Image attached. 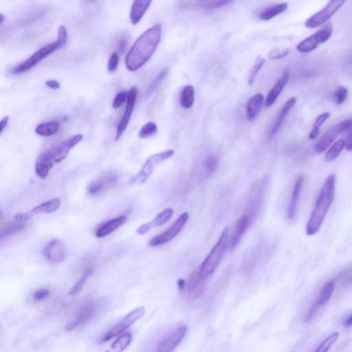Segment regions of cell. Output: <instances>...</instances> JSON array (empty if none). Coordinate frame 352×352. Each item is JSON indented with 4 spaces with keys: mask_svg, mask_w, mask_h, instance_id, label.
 Returning a JSON list of instances; mask_svg holds the SVG:
<instances>
[{
    "mask_svg": "<svg viewBox=\"0 0 352 352\" xmlns=\"http://www.w3.org/2000/svg\"><path fill=\"white\" fill-rule=\"evenodd\" d=\"M161 37L162 26L157 23L138 38L125 58L126 67L129 71H137L150 59Z\"/></svg>",
    "mask_w": 352,
    "mask_h": 352,
    "instance_id": "6da1fadb",
    "label": "cell"
},
{
    "mask_svg": "<svg viewBox=\"0 0 352 352\" xmlns=\"http://www.w3.org/2000/svg\"><path fill=\"white\" fill-rule=\"evenodd\" d=\"M336 176L332 173L327 178L316 200L315 208L306 225V234L314 235L320 229L335 199Z\"/></svg>",
    "mask_w": 352,
    "mask_h": 352,
    "instance_id": "7a4b0ae2",
    "label": "cell"
},
{
    "mask_svg": "<svg viewBox=\"0 0 352 352\" xmlns=\"http://www.w3.org/2000/svg\"><path fill=\"white\" fill-rule=\"evenodd\" d=\"M83 138L84 136L81 134L70 137L40 155L35 164V171L38 176L46 179L54 165L66 159L72 148L78 144Z\"/></svg>",
    "mask_w": 352,
    "mask_h": 352,
    "instance_id": "3957f363",
    "label": "cell"
},
{
    "mask_svg": "<svg viewBox=\"0 0 352 352\" xmlns=\"http://www.w3.org/2000/svg\"><path fill=\"white\" fill-rule=\"evenodd\" d=\"M228 237L229 229L226 227L222 233L218 242L214 245L210 253L198 270V274L202 281H205L206 279H208L219 265L228 245Z\"/></svg>",
    "mask_w": 352,
    "mask_h": 352,
    "instance_id": "277c9868",
    "label": "cell"
},
{
    "mask_svg": "<svg viewBox=\"0 0 352 352\" xmlns=\"http://www.w3.org/2000/svg\"><path fill=\"white\" fill-rule=\"evenodd\" d=\"M144 312H145V308L144 307H140V308H136V309L129 312L120 322L112 327L104 335L101 336L100 339H99V342H106L114 337L120 335L122 332L127 330L130 326L135 324L137 321H138L142 316H144Z\"/></svg>",
    "mask_w": 352,
    "mask_h": 352,
    "instance_id": "5b68a950",
    "label": "cell"
},
{
    "mask_svg": "<svg viewBox=\"0 0 352 352\" xmlns=\"http://www.w3.org/2000/svg\"><path fill=\"white\" fill-rule=\"evenodd\" d=\"M58 48H59L57 42L50 43L49 44L43 46L26 61L14 67L13 69L11 70V74L14 75H19L29 71V70L35 68L45 58L53 53Z\"/></svg>",
    "mask_w": 352,
    "mask_h": 352,
    "instance_id": "8992f818",
    "label": "cell"
},
{
    "mask_svg": "<svg viewBox=\"0 0 352 352\" xmlns=\"http://www.w3.org/2000/svg\"><path fill=\"white\" fill-rule=\"evenodd\" d=\"M352 129V119L343 120L342 122L335 124L330 129L327 130L326 133L323 135L320 140L317 142L315 145V151L317 153H323L329 148L332 142L341 133L349 131Z\"/></svg>",
    "mask_w": 352,
    "mask_h": 352,
    "instance_id": "52a82bcc",
    "label": "cell"
},
{
    "mask_svg": "<svg viewBox=\"0 0 352 352\" xmlns=\"http://www.w3.org/2000/svg\"><path fill=\"white\" fill-rule=\"evenodd\" d=\"M118 176L113 171H106L90 182L88 194L91 196H99L113 189L118 182Z\"/></svg>",
    "mask_w": 352,
    "mask_h": 352,
    "instance_id": "ba28073f",
    "label": "cell"
},
{
    "mask_svg": "<svg viewBox=\"0 0 352 352\" xmlns=\"http://www.w3.org/2000/svg\"><path fill=\"white\" fill-rule=\"evenodd\" d=\"M346 2L344 0H333L329 1L324 8L310 17L305 23V26L307 28L313 29L324 24L334 14L337 13Z\"/></svg>",
    "mask_w": 352,
    "mask_h": 352,
    "instance_id": "9c48e42d",
    "label": "cell"
},
{
    "mask_svg": "<svg viewBox=\"0 0 352 352\" xmlns=\"http://www.w3.org/2000/svg\"><path fill=\"white\" fill-rule=\"evenodd\" d=\"M188 219H189L188 213L185 212L180 215L179 218L169 229L151 239L149 243V246L158 247L169 242L182 231V228L187 223Z\"/></svg>",
    "mask_w": 352,
    "mask_h": 352,
    "instance_id": "30bf717a",
    "label": "cell"
},
{
    "mask_svg": "<svg viewBox=\"0 0 352 352\" xmlns=\"http://www.w3.org/2000/svg\"><path fill=\"white\" fill-rule=\"evenodd\" d=\"M332 34L331 25H326L324 28L316 32L315 35L307 38L299 43L297 46L298 51L303 53H308L315 50L321 43L329 40Z\"/></svg>",
    "mask_w": 352,
    "mask_h": 352,
    "instance_id": "8fae6325",
    "label": "cell"
},
{
    "mask_svg": "<svg viewBox=\"0 0 352 352\" xmlns=\"http://www.w3.org/2000/svg\"><path fill=\"white\" fill-rule=\"evenodd\" d=\"M99 308H100V303L98 301H92L87 303L81 308L78 314L74 318L73 320L66 325L65 329L66 331L70 332L79 326L87 324L97 315Z\"/></svg>",
    "mask_w": 352,
    "mask_h": 352,
    "instance_id": "7c38bea8",
    "label": "cell"
},
{
    "mask_svg": "<svg viewBox=\"0 0 352 352\" xmlns=\"http://www.w3.org/2000/svg\"><path fill=\"white\" fill-rule=\"evenodd\" d=\"M138 93V90L136 87H132L129 90L125 111H124L121 120L119 122L117 133H116V141H118L121 138L122 135H123L124 131H125L126 129L128 127V124H129L130 120H131V115H132L133 109H134L135 104H136Z\"/></svg>",
    "mask_w": 352,
    "mask_h": 352,
    "instance_id": "4fadbf2b",
    "label": "cell"
},
{
    "mask_svg": "<svg viewBox=\"0 0 352 352\" xmlns=\"http://www.w3.org/2000/svg\"><path fill=\"white\" fill-rule=\"evenodd\" d=\"M187 332V327L183 325L177 328L176 331L166 337L158 345L156 352H173L185 338Z\"/></svg>",
    "mask_w": 352,
    "mask_h": 352,
    "instance_id": "5bb4252c",
    "label": "cell"
},
{
    "mask_svg": "<svg viewBox=\"0 0 352 352\" xmlns=\"http://www.w3.org/2000/svg\"><path fill=\"white\" fill-rule=\"evenodd\" d=\"M43 256L49 262L59 263L64 261L66 255L64 243L59 239H52L43 249Z\"/></svg>",
    "mask_w": 352,
    "mask_h": 352,
    "instance_id": "9a60e30c",
    "label": "cell"
},
{
    "mask_svg": "<svg viewBox=\"0 0 352 352\" xmlns=\"http://www.w3.org/2000/svg\"><path fill=\"white\" fill-rule=\"evenodd\" d=\"M296 102H297V99H296L295 97H291L283 105L282 108H281L277 117H276L274 123L272 124L271 128H270V131H269V138H274L279 132L283 122H284L285 119L287 117V115L290 113V110L295 106Z\"/></svg>",
    "mask_w": 352,
    "mask_h": 352,
    "instance_id": "2e32d148",
    "label": "cell"
},
{
    "mask_svg": "<svg viewBox=\"0 0 352 352\" xmlns=\"http://www.w3.org/2000/svg\"><path fill=\"white\" fill-rule=\"evenodd\" d=\"M290 73L288 70H286L283 75L281 76V78L277 81L274 86L272 87L271 90H270V93H268V96H267L266 101H265V105H266V108L271 107L272 105L276 102L278 97H279L281 92L284 89L285 87H286L287 84H288L289 79H290Z\"/></svg>",
    "mask_w": 352,
    "mask_h": 352,
    "instance_id": "e0dca14e",
    "label": "cell"
},
{
    "mask_svg": "<svg viewBox=\"0 0 352 352\" xmlns=\"http://www.w3.org/2000/svg\"><path fill=\"white\" fill-rule=\"evenodd\" d=\"M249 222H250V217L246 214L243 215L237 220L236 223L235 229L234 233L231 238L230 244H229L231 250H234L239 244L243 234L248 229Z\"/></svg>",
    "mask_w": 352,
    "mask_h": 352,
    "instance_id": "ac0fdd59",
    "label": "cell"
},
{
    "mask_svg": "<svg viewBox=\"0 0 352 352\" xmlns=\"http://www.w3.org/2000/svg\"><path fill=\"white\" fill-rule=\"evenodd\" d=\"M127 220V217L125 216H120L106 222L96 231V237L103 238L109 235L119 227L123 225Z\"/></svg>",
    "mask_w": 352,
    "mask_h": 352,
    "instance_id": "d6986e66",
    "label": "cell"
},
{
    "mask_svg": "<svg viewBox=\"0 0 352 352\" xmlns=\"http://www.w3.org/2000/svg\"><path fill=\"white\" fill-rule=\"evenodd\" d=\"M303 184V176L302 175H299L296 180L295 185H294L291 200H290V204L288 205V218L290 220L295 218L296 214H297L298 202H299V197H300Z\"/></svg>",
    "mask_w": 352,
    "mask_h": 352,
    "instance_id": "ffe728a7",
    "label": "cell"
},
{
    "mask_svg": "<svg viewBox=\"0 0 352 352\" xmlns=\"http://www.w3.org/2000/svg\"><path fill=\"white\" fill-rule=\"evenodd\" d=\"M151 3L152 1L145 0H136L133 2L130 13V20L133 25H137L141 21Z\"/></svg>",
    "mask_w": 352,
    "mask_h": 352,
    "instance_id": "44dd1931",
    "label": "cell"
},
{
    "mask_svg": "<svg viewBox=\"0 0 352 352\" xmlns=\"http://www.w3.org/2000/svg\"><path fill=\"white\" fill-rule=\"evenodd\" d=\"M156 165H157L156 162L153 161L151 157H149L140 171L130 180V184L140 185L147 182L152 174L153 169Z\"/></svg>",
    "mask_w": 352,
    "mask_h": 352,
    "instance_id": "7402d4cb",
    "label": "cell"
},
{
    "mask_svg": "<svg viewBox=\"0 0 352 352\" xmlns=\"http://www.w3.org/2000/svg\"><path fill=\"white\" fill-rule=\"evenodd\" d=\"M264 103V97L262 94L257 93L249 99L247 104V116L250 120L257 118Z\"/></svg>",
    "mask_w": 352,
    "mask_h": 352,
    "instance_id": "603a6c76",
    "label": "cell"
},
{
    "mask_svg": "<svg viewBox=\"0 0 352 352\" xmlns=\"http://www.w3.org/2000/svg\"><path fill=\"white\" fill-rule=\"evenodd\" d=\"M60 127V123L58 121L43 122L38 124L35 128V132L40 136L50 137L57 134Z\"/></svg>",
    "mask_w": 352,
    "mask_h": 352,
    "instance_id": "cb8c5ba5",
    "label": "cell"
},
{
    "mask_svg": "<svg viewBox=\"0 0 352 352\" xmlns=\"http://www.w3.org/2000/svg\"><path fill=\"white\" fill-rule=\"evenodd\" d=\"M335 286L336 282L334 279L328 281L324 285V287L321 289L317 301H316L315 305L318 308H319L321 306H324L329 301L330 298L333 295L334 291H335Z\"/></svg>",
    "mask_w": 352,
    "mask_h": 352,
    "instance_id": "d4e9b609",
    "label": "cell"
},
{
    "mask_svg": "<svg viewBox=\"0 0 352 352\" xmlns=\"http://www.w3.org/2000/svg\"><path fill=\"white\" fill-rule=\"evenodd\" d=\"M288 8V3L284 2L274 5V6L268 7V8L263 10L262 12H261V13L259 14V17L261 20L269 21L272 19V18L277 17L279 14L286 11Z\"/></svg>",
    "mask_w": 352,
    "mask_h": 352,
    "instance_id": "484cf974",
    "label": "cell"
},
{
    "mask_svg": "<svg viewBox=\"0 0 352 352\" xmlns=\"http://www.w3.org/2000/svg\"><path fill=\"white\" fill-rule=\"evenodd\" d=\"M61 200L59 198H55L48 200V201L43 202L40 205H37L31 211L32 214H51L52 212L57 211L61 207Z\"/></svg>",
    "mask_w": 352,
    "mask_h": 352,
    "instance_id": "4316f807",
    "label": "cell"
},
{
    "mask_svg": "<svg viewBox=\"0 0 352 352\" xmlns=\"http://www.w3.org/2000/svg\"><path fill=\"white\" fill-rule=\"evenodd\" d=\"M195 102V90L194 86L187 85L184 87L180 92V106L185 109H189L192 107Z\"/></svg>",
    "mask_w": 352,
    "mask_h": 352,
    "instance_id": "83f0119b",
    "label": "cell"
},
{
    "mask_svg": "<svg viewBox=\"0 0 352 352\" xmlns=\"http://www.w3.org/2000/svg\"><path fill=\"white\" fill-rule=\"evenodd\" d=\"M345 147H346V141H345L344 139H340V140H337V142L332 144L329 150L327 151L326 156H325V159H326V161H333L336 158H338Z\"/></svg>",
    "mask_w": 352,
    "mask_h": 352,
    "instance_id": "f1b7e54d",
    "label": "cell"
},
{
    "mask_svg": "<svg viewBox=\"0 0 352 352\" xmlns=\"http://www.w3.org/2000/svg\"><path fill=\"white\" fill-rule=\"evenodd\" d=\"M26 222L19 221L14 219L12 223L8 224L5 228L1 229V237H8L16 233L22 231L26 227Z\"/></svg>",
    "mask_w": 352,
    "mask_h": 352,
    "instance_id": "f546056e",
    "label": "cell"
},
{
    "mask_svg": "<svg viewBox=\"0 0 352 352\" xmlns=\"http://www.w3.org/2000/svg\"><path fill=\"white\" fill-rule=\"evenodd\" d=\"M93 269H87L84 274H83L80 279H79V280L75 283V286L70 289L69 291V295L73 296L78 294L79 292L82 290L83 288H84L85 284H86V281L90 279V277L93 275Z\"/></svg>",
    "mask_w": 352,
    "mask_h": 352,
    "instance_id": "4dcf8cb0",
    "label": "cell"
},
{
    "mask_svg": "<svg viewBox=\"0 0 352 352\" xmlns=\"http://www.w3.org/2000/svg\"><path fill=\"white\" fill-rule=\"evenodd\" d=\"M330 113H324L319 115L316 119L315 123H314L313 129L309 135L310 140H315L319 136V131H320L321 126L326 122V120L329 118Z\"/></svg>",
    "mask_w": 352,
    "mask_h": 352,
    "instance_id": "1f68e13d",
    "label": "cell"
},
{
    "mask_svg": "<svg viewBox=\"0 0 352 352\" xmlns=\"http://www.w3.org/2000/svg\"><path fill=\"white\" fill-rule=\"evenodd\" d=\"M339 337L338 332H334L331 334L318 347L315 352H328L332 346L337 342Z\"/></svg>",
    "mask_w": 352,
    "mask_h": 352,
    "instance_id": "d6a6232c",
    "label": "cell"
},
{
    "mask_svg": "<svg viewBox=\"0 0 352 352\" xmlns=\"http://www.w3.org/2000/svg\"><path fill=\"white\" fill-rule=\"evenodd\" d=\"M173 214V210L171 208H168L160 212V214L158 215L154 218V220H152V223L154 227H158V226L163 225L164 224L167 223L171 219V217H172Z\"/></svg>",
    "mask_w": 352,
    "mask_h": 352,
    "instance_id": "836d02e7",
    "label": "cell"
},
{
    "mask_svg": "<svg viewBox=\"0 0 352 352\" xmlns=\"http://www.w3.org/2000/svg\"><path fill=\"white\" fill-rule=\"evenodd\" d=\"M158 131V127L154 122H149L144 124L139 132V137L141 138H147L156 134Z\"/></svg>",
    "mask_w": 352,
    "mask_h": 352,
    "instance_id": "e575fe53",
    "label": "cell"
},
{
    "mask_svg": "<svg viewBox=\"0 0 352 352\" xmlns=\"http://www.w3.org/2000/svg\"><path fill=\"white\" fill-rule=\"evenodd\" d=\"M167 68H165V69L162 70L161 71L159 72L158 75L155 77V79H153L152 82H151V84L149 85V88H148L147 91V95H150L151 94H152L153 92L156 90V88H158L159 85L161 84L162 81L165 79L166 77H167Z\"/></svg>",
    "mask_w": 352,
    "mask_h": 352,
    "instance_id": "d590c367",
    "label": "cell"
},
{
    "mask_svg": "<svg viewBox=\"0 0 352 352\" xmlns=\"http://www.w3.org/2000/svg\"><path fill=\"white\" fill-rule=\"evenodd\" d=\"M266 60L264 59H261V57H259L256 61L255 64H254L253 67L251 70H250V75L248 77V84L252 85L254 84V81H255L256 77L259 73L260 70L263 68V65H264Z\"/></svg>",
    "mask_w": 352,
    "mask_h": 352,
    "instance_id": "8d00e7d4",
    "label": "cell"
},
{
    "mask_svg": "<svg viewBox=\"0 0 352 352\" xmlns=\"http://www.w3.org/2000/svg\"><path fill=\"white\" fill-rule=\"evenodd\" d=\"M199 3H201L202 7L207 9V10H214V9L222 8V7L227 6L229 3H232V1H228V0H223V1H200Z\"/></svg>",
    "mask_w": 352,
    "mask_h": 352,
    "instance_id": "74e56055",
    "label": "cell"
},
{
    "mask_svg": "<svg viewBox=\"0 0 352 352\" xmlns=\"http://www.w3.org/2000/svg\"><path fill=\"white\" fill-rule=\"evenodd\" d=\"M348 96V90L344 86H339L334 93L335 103L338 105L344 104Z\"/></svg>",
    "mask_w": 352,
    "mask_h": 352,
    "instance_id": "f35d334b",
    "label": "cell"
},
{
    "mask_svg": "<svg viewBox=\"0 0 352 352\" xmlns=\"http://www.w3.org/2000/svg\"><path fill=\"white\" fill-rule=\"evenodd\" d=\"M68 32H67L66 27L61 25L58 30L57 40L56 41L59 48H63L66 46L67 42H68Z\"/></svg>",
    "mask_w": 352,
    "mask_h": 352,
    "instance_id": "ab89813d",
    "label": "cell"
},
{
    "mask_svg": "<svg viewBox=\"0 0 352 352\" xmlns=\"http://www.w3.org/2000/svg\"><path fill=\"white\" fill-rule=\"evenodd\" d=\"M203 281L202 280L201 278L200 277L198 271L197 270L191 276V278L189 279V283H188V290L190 292H194L196 289L199 288L200 285Z\"/></svg>",
    "mask_w": 352,
    "mask_h": 352,
    "instance_id": "60d3db41",
    "label": "cell"
},
{
    "mask_svg": "<svg viewBox=\"0 0 352 352\" xmlns=\"http://www.w3.org/2000/svg\"><path fill=\"white\" fill-rule=\"evenodd\" d=\"M128 96H129V92L121 91L117 94L114 99L113 102V107L114 108H119L121 107L122 105L127 101Z\"/></svg>",
    "mask_w": 352,
    "mask_h": 352,
    "instance_id": "b9f144b4",
    "label": "cell"
},
{
    "mask_svg": "<svg viewBox=\"0 0 352 352\" xmlns=\"http://www.w3.org/2000/svg\"><path fill=\"white\" fill-rule=\"evenodd\" d=\"M50 291L48 288H41L32 294V298L36 302H40L49 297Z\"/></svg>",
    "mask_w": 352,
    "mask_h": 352,
    "instance_id": "7bdbcfd3",
    "label": "cell"
},
{
    "mask_svg": "<svg viewBox=\"0 0 352 352\" xmlns=\"http://www.w3.org/2000/svg\"><path fill=\"white\" fill-rule=\"evenodd\" d=\"M173 155H174V151L170 149V150L163 151V152H160L153 155V156H151V158H152L153 161L156 162V164H158L160 163V162L165 161V160H167V159L171 158Z\"/></svg>",
    "mask_w": 352,
    "mask_h": 352,
    "instance_id": "ee69618b",
    "label": "cell"
},
{
    "mask_svg": "<svg viewBox=\"0 0 352 352\" xmlns=\"http://www.w3.org/2000/svg\"><path fill=\"white\" fill-rule=\"evenodd\" d=\"M218 164V159L215 156H209L205 161V168L207 172L211 174L216 171Z\"/></svg>",
    "mask_w": 352,
    "mask_h": 352,
    "instance_id": "f6af8a7d",
    "label": "cell"
},
{
    "mask_svg": "<svg viewBox=\"0 0 352 352\" xmlns=\"http://www.w3.org/2000/svg\"><path fill=\"white\" fill-rule=\"evenodd\" d=\"M119 55L118 52H113L110 56L108 62V70L109 72H114L118 68L119 64Z\"/></svg>",
    "mask_w": 352,
    "mask_h": 352,
    "instance_id": "bcb514c9",
    "label": "cell"
},
{
    "mask_svg": "<svg viewBox=\"0 0 352 352\" xmlns=\"http://www.w3.org/2000/svg\"><path fill=\"white\" fill-rule=\"evenodd\" d=\"M289 52H290V50L288 49L273 50L269 52L268 56L270 59L272 60H278V59H281L287 57Z\"/></svg>",
    "mask_w": 352,
    "mask_h": 352,
    "instance_id": "7dc6e473",
    "label": "cell"
},
{
    "mask_svg": "<svg viewBox=\"0 0 352 352\" xmlns=\"http://www.w3.org/2000/svg\"><path fill=\"white\" fill-rule=\"evenodd\" d=\"M153 227H154V225H153L152 221H151L149 223L144 224V225L140 226L138 230H137V233L140 235H144L147 234Z\"/></svg>",
    "mask_w": 352,
    "mask_h": 352,
    "instance_id": "c3c4849f",
    "label": "cell"
},
{
    "mask_svg": "<svg viewBox=\"0 0 352 352\" xmlns=\"http://www.w3.org/2000/svg\"><path fill=\"white\" fill-rule=\"evenodd\" d=\"M46 85L48 88L52 90H58L60 88V84L55 80H48L46 81Z\"/></svg>",
    "mask_w": 352,
    "mask_h": 352,
    "instance_id": "681fc988",
    "label": "cell"
},
{
    "mask_svg": "<svg viewBox=\"0 0 352 352\" xmlns=\"http://www.w3.org/2000/svg\"><path fill=\"white\" fill-rule=\"evenodd\" d=\"M9 119H10V117L6 116V117H3L2 120H1V122H0V132H1V134L6 129L7 125H8Z\"/></svg>",
    "mask_w": 352,
    "mask_h": 352,
    "instance_id": "f907efd6",
    "label": "cell"
},
{
    "mask_svg": "<svg viewBox=\"0 0 352 352\" xmlns=\"http://www.w3.org/2000/svg\"><path fill=\"white\" fill-rule=\"evenodd\" d=\"M127 40H126L125 38H123V39H120V40L119 41L118 44V48L119 51L124 52V51H125L126 48H127Z\"/></svg>",
    "mask_w": 352,
    "mask_h": 352,
    "instance_id": "816d5d0a",
    "label": "cell"
},
{
    "mask_svg": "<svg viewBox=\"0 0 352 352\" xmlns=\"http://www.w3.org/2000/svg\"><path fill=\"white\" fill-rule=\"evenodd\" d=\"M346 148L348 151H352V132L350 133L349 136L347 138Z\"/></svg>",
    "mask_w": 352,
    "mask_h": 352,
    "instance_id": "f5cc1de1",
    "label": "cell"
},
{
    "mask_svg": "<svg viewBox=\"0 0 352 352\" xmlns=\"http://www.w3.org/2000/svg\"><path fill=\"white\" fill-rule=\"evenodd\" d=\"M186 286H187V283H186V281L184 279H178V286L180 290H183L186 288Z\"/></svg>",
    "mask_w": 352,
    "mask_h": 352,
    "instance_id": "db71d44e",
    "label": "cell"
},
{
    "mask_svg": "<svg viewBox=\"0 0 352 352\" xmlns=\"http://www.w3.org/2000/svg\"><path fill=\"white\" fill-rule=\"evenodd\" d=\"M344 326L346 327H350L352 326V314L349 317L347 318L344 323Z\"/></svg>",
    "mask_w": 352,
    "mask_h": 352,
    "instance_id": "11a10c76",
    "label": "cell"
},
{
    "mask_svg": "<svg viewBox=\"0 0 352 352\" xmlns=\"http://www.w3.org/2000/svg\"><path fill=\"white\" fill-rule=\"evenodd\" d=\"M0 24L2 25L3 21H4V16L3 15V14H0Z\"/></svg>",
    "mask_w": 352,
    "mask_h": 352,
    "instance_id": "9f6ffc18",
    "label": "cell"
},
{
    "mask_svg": "<svg viewBox=\"0 0 352 352\" xmlns=\"http://www.w3.org/2000/svg\"><path fill=\"white\" fill-rule=\"evenodd\" d=\"M106 352H118L117 351V350L115 349V348H113V347H111V348H110L109 350H108Z\"/></svg>",
    "mask_w": 352,
    "mask_h": 352,
    "instance_id": "6f0895ef",
    "label": "cell"
}]
</instances>
